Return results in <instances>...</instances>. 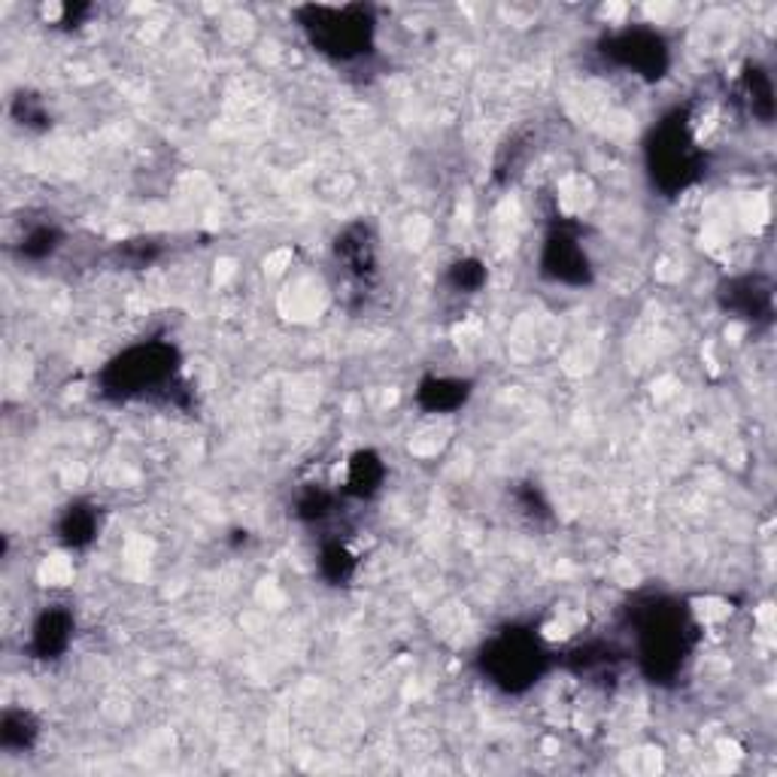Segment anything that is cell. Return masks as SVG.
Wrapping results in <instances>:
<instances>
[{
  "label": "cell",
  "mask_w": 777,
  "mask_h": 777,
  "mask_svg": "<svg viewBox=\"0 0 777 777\" xmlns=\"http://www.w3.org/2000/svg\"><path fill=\"white\" fill-rule=\"evenodd\" d=\"M638 656L653 680H671L683 668L693 641V622L668 598H653L635 610Z\"/></svg>",
  "instance_id": "1"
},
{
  "label": "cell",
  "mask_w": 777,
  "mask_h": 777,
  "mask_svg": "<svg viewBox=\"0 0 777 777\" xmlns=\"http://www.w3.org/2000/svg\"><path fill=\"white\" fill-rule=\"evenodd\" d=\"M298 22L311 43L328 58L353 61L365 56L374 43V13L368 7H304Z\"/></svg>",
  "instance_id": "2"
},
{
  "label": "cell",
  "mask_w": 777,
  "mask_h": 777,
  "mask_svg": "<svg viewBox=\"0 0 777 777\" xmlns=\"http://www.w3.org/2000/svg\"><path fill=\"white\" fill-rule=\"evenodd\" d=\"M647 165H651L653 183L668 195L690 189L702 177L705 156L695 143L687 116L675 113L659 122L647 146Z\"/></svg>",
  "instance_id": "3"
},
{
  "label": "cell",
  "mask_w": 777,
  "mask_h": 777,
  "mask_svg": "<svg viewBox=\"0 0 777 777\" xmlns=\"http://www.w3.org/2000/svg\"><path fill=\"white\" fill-rule=\"evenodd\" d=\"M177 377V350L161 340L131 347L104 371V392L116 398H137L158 392Z\"/></svg>",
  "instance_id": "4"
},
{
  "label": "cell",
  "mask_w": 777,
  "mask_h": 777,
  "mask_svg": "<svg viewBox=\"0 0 777 777\" xmlns=\"http://www.w3.org/2000/svg\"><path fill=\"white\" fill-rule=\"evenodd\" d=\"M481 665L495 687L508 693H523L544 675L547 653L537 644L535 635H529L523 629H508L486 644Z\"/></svg>",
  "instance_id": "5"
},
{
  "label": "cell",
  "mask_w": 777,
  "mask_h": 777,
  "mask_svg": "<svg viewBox=\"0 0 777 777\" xmlns=\"http://www.w3.org/2000/svg\"><path fill=\"white\" fill-rule=\"evenodd\" d=\"M602 56L641 80H659L671 64L668 43L651 28H622L602 43Z\"/></svg>",
  "instance_id": "6"
},
{
  "label": "cell",
  "mask_w": 777,
  "mask_h": 777,
  "mask_svg": "<svg viewBox=\"0 0 777 777\" xmlns=\"http://www.w3.org/2000/svg\"><path fill=\"white\" fill-rule=\"evenodd\" d=\"M541 265H544V274L553 277L556 283H590V258H586L583 246H580V241L571 231H556V234L547 238Z\"/></svg>",
  "instance_id": "7"
},
{
  "label": "cell",
  "mask_w": 777,
  "mask_h": 777,
  "mask_svg": "<svg viewBox=\"0 0 777 777\" xmlns=\"http://www.w3.org/2000/svg\"><path fill=\"white\" fill-rule=\"evenodd\" d=\"M723 304L741 319L760 323L772 316V286L763 277H738L723 286Z\"/></svg>",
  "instance_id": "8"
},
{
  "label": "cell",
  "mask_w": 777,
  "mask_h": 777,
  "mask_svg": "<svg viewBox=\"0 0 777 777\" xmlns=\"http://www.w3.org/2000/svg\"><path fill=\"white\" fill-rule=\"evenodd\" d=\"M73 638V617L68 610L52 608L43 614L40 620L34 622L31 632V651L37 653V659H58L61 653L68 651Z\"/></svg>",
  "instance_id": "9"
},
{
  "label": "cell",
  "mask_w": 777,
  "mask_h": 777,
  "mask_svg": "<svg viewBox=\"0 0 777 777\" xmlns=\"http://www.w3.org/2000/svg\"><path fill=\"white\" fill-rule=\"evenodd\" d=\"M471 396V386L462 380H450V377H432L420 386V404L428 413H450V410L462 408Z\"/></svg>",
  "instance_id": "10"
},
{
  "label": "cell",
  "mask_w": 777,
  "mask_h": 777,
  "mask_svg": "<svg viewBox=\"0 0 777 777\" xmlns=\"http://www.w3.org/2000/svg\"><path fill=\"white\" fill-rule=\"evenodd\" d=\"M383 477H386V468H383V459L377 452L362 450L355 452L350 459V471H347V489L359 498H368L383 486Z\"/></svg>",
  "instance_id": "11"
},
{
  "label": "cell",
  "mask_w": 777,
  "mask_h": 777,
  "mask_svg": "<svg viewBox=\"0 0 777 777\" xmlns=\"http://www.w3.org/2000/svg\"><path fill=\"white\" fill-rule=\"evenodd\" d=\"M338 258L355 277L371 274V270H374V243H371L368 231L359 226L350 228L338 241Z\"/></svg>",
  "instance_id": "12"
},
{
  "label": "cell",
  "mask_w": 777,
  "mask_h": 777,
  "mask_svg": "<svg viewBox=\"0 0 777 777\" xmlns=\"http://www.w3.org/2000/svg\"><path fill=\"white\" fill-rule=\"evenodd\" d=\"M58 532H61V541H64V544H71V547H85L92 537L98 535V517H95V510L92 508L76 505V508H71L68 513H64V520H61V525H58Z\"/></svg>",
  "instance_id": "13"
},
{
  "label": "cell",
  "mask_w": 777,
  "mask_h": 777,
  "mask_svg": "<svg viewBox=\"0 0 777 777\" xmlns=\"http://www.w3.org/2000/svg\"><path fill=\"white\" fill-rule=\"evenodd\" d=\"M744 85H748L750 110L760 116L763 122H768L775 116V88H772L768 73L760 71V68H750L748 76H744Z\"/></svg>",
  "instance_id": "14"
},
{
  "label": "cell",
  "mask_w": 777,
  "mask_h": 777,
  "mask_svg": "<svg viewBox=\"0 0 777 777\" xmlns=\"http://www.w3.org/2000/svg\"><path fill=\"white\" fill-rule=\"evenodd\" d=\"M319 566H323V574H326L331 583H343V580L353 578L355 559H353V553L347 550L343 544H328L326 550H323Z\"/></svg>",
  "instance_id": "15"
},
{
  "label": "cell",
  "mask_w": 777,
  "mask_h": 777,
  "mask_svg": "<svg viewBox=\"0 0 777 777\" xmlns=\"http://www.w3.org/2000/svg\"><path fill=\"white\" fill-rule=\"evenodd\" d=\"M34 723H31L28 714H7L3 717V744L7 748H28L31 738H34Z\"/></svg>",
  "instance_id": "16"
},
{
  "label": "cell",
  "mask_w": 777,
  "mask_h": 777,
  "mask_svg": "<svg viewBox=\"0 0 777 777\" xmlns=\"http://www.w3.org/2000/svg\"><path fill=\"white\" fill-rule=\"evenodd\" d=\"M450 280L456 289H465V292H477L483 283H486V268H483L481 262H471V258H465V262H459V265H452L450 270Z\"/></svg>",
  "instance_id": "17"
},
{
  "label": "cell",
  "mask_w": 777,
  "mask_h": 777,
  "mask_svg": "<svg viewBox=\"0 0 777 777\" xmlns=\"http://www.w3.org/2000/svg\"><path fill=\"white\" fill-rule=\"evenodd\" d=\"M56 246H58V234L52 231V228H34L28 238H25L22 253L28 255V258H46Z\"/></svg>",
  "instance_id": "18"
},
{
  "label": "cell",
  "mask_w": 777,
  "mask_h": 777,
  "mask_svg": "<svg viewBox=\"0 0 777 777\" xmlns=\"http://www.w3.org/2000/svg\"><path fill=\"white\" fill-rule=\"evenodd\" d=\"M328 510H331V495L326 493H307L298 501V513L304 520H323Z\"/></svg>",
  "instance_id": "19"
}]
</instances>
